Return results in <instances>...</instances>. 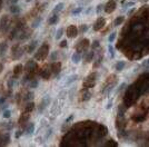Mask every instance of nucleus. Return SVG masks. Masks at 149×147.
Masks as SVG:
<instances>
[{"label":"nucleus","mask_w":149,"mask_h":147,"mask_svg":"<svg viewBox=\"0 0 149 147\" xmlns=\"http://www.w3.org/2000/svg\"><path fill=\"white\" fill-rule=\"evenodd\" d=\"M24 51H25V49L21 48L19 46V44L14 45L12 47V49H11V57H12V59H14V60L20 59L22 57V55H24Z\"/></svg>","instance_id":"obj_1"},{"label":"nucleus","mask_w":149,"mask_h":147,"mask_svg":"<svg viewBox=\"0 0 149 147\" xmlns=\"http://www.w3.org/2000/svg\"><path fill=\"white\" fill-rule=\"evenodd\" d=\"M48 49H49V47H48L47 45H42V46L39 48V50L37 51V54L35 55V58L38 59V60L44 59V58H46V56L48 55Z\"/></svg>","instance_id":"obj_2"},{"label":"nucleus","mask_w":149,"mask_h":147,"mask_svg":"<svg viewBox=\"0 0 149 147\" xmlns=\"http://www.w3.org/2000/svg\"><path fill=\"white\" fill-rule=\"evenodd\" d=\"M10 27V19H9V16H5L1 17V19H0V30L1 31H7V30L9 29Z\"/></svg>","instance_id":"obj_3"},{"label":"nucleus","mask_w":149,"mask_h":147,"mask_svg":"<svg viewBox=\"0 0 149 147\" xmlns=\"http://www.w3.org/2000/svg\"><path fill=\"white\" fill-rule=\"evenodd\" d=\"M37 68H38V66H37V62L35 61V60H29V61L26 64V66H25V69H26L27 73L35 74V71L37 70Z\"/></svg>","instance_id":"obj_4"},{"label":"nucleus","mask_w":149,"mask_h":147,"mask_svg":"<svg viewBox=\"0 0 149 147\" xmlns=\"http://www.w3.org/2000/svg\"><path fill=\"white\" fill-rule=\"evenodd\" d=\"M30 36H31V30L25 28V29H22L20 31L19 36H18V39H19V40H26V39H28Z\"/></svg>","instance_id":"obj_5"},{"label":"nucleus","mask_w":149,"mask_h":147,"mask_svg":"<svg viewBox=\"0 0 149 147\" xmlns=\"http://www.w3.org/2000/svg\"><path fill=\"white\" fill-rule=\"evenodd\" d=\"M22 69H24V66L21 65V64H18V65H16L13 67V70H12V74H13V78L16 79V78H18L21 75V73H22Z\"/></svg>","instance_id":"obj_6"},{"label":"nucleus","mask_w":149,"mask_h":147,"mask_svg":"<svg viewBox=\"0 0 149 147\" xmlns=\"http://www.w3.org/2000/svg\"><path fill=\"white\" fill-rule=\"evenodd\" d=\"M20 31H21V30H20L19 28H17L16 26H14L13 29L11 30L10 33H9V39H10V40H12V39H14V38H18V36H19Z\"/></svg>","instance_id":"obj_7"},{"label":"nucleus","mask_w":149,"mask_h":147,"mask_svg":"<svg viewBox=\"0 0 149 147\" xmlns=\"http://www.w3.org/2000/svg\"><path fill=\"white\" fill-rule=\"evenodd\" d=\"M10 143V135L8 133L1 134V145L0 146H7Z\"/></svg>","instance_id":"obj_8"},{"label":"nucleus","mask_w":149,"mask_h":147,"mask_svg":"<svg viewBox=\"0 0 149 147\" xmlns=\"http://www.w3.org/2000/svg\"><path fill=\"white\" fill-rule=\"evenodd\" d=\"M25 131H26V134H28V135L33 134V133H35V124H33V123L28 124L27 127L25 128Z\"/></svg>","instance_id":"obj_9"},{"label":"nucleus","mask_w":149,"mask_h":147,"mask_svg":"<svg viewBox=\"0 0 149 147\" xmlns=\"http://www.w3.org/2000/svg\"><path fill=\"white\" fill-rule=\"evenodd\" d=\"M37 44H38V41H37V40H32L31 41L30 45L27 47V52H28V54H31V52L35 51V49L37 47Z\"/></svg>","instance_id":"obj_10"},{"label":"nucleus","mask_w":149,"mask_h":147,"mask_svg":"<svg viewBox=\"0 0 149 147\" xmlns=\"http://www.w3.org/2000/svg\"><path fill=\"white\" fill-rule=\"evenodd\" d=\"M67 33H68L69 37H76L77 36V28L74 26H70V27L67 29Z\"/></svg>","instance_id":"obj_11"},{"label":"nucleus","mask_w":149,"mask_h":147,"mask_svg":"<svg viewBox=\"0 0 149 147\" xmlns=\"http://www.w3.org/2000/svg\"><path fill=\"white\" fill-rule=\"evenodd\" d=\"M64 7H65V3H64V2L58 3V5L56 6L55 8H54V10H53V15H58L62 9H64Z\"/></svg>","instance_id":"obj_12"},{"label":"nucleus","mask_w":149,"mask_h":147,"mask_svg":"<svg viewBox=\"0 0 149 147\" xmlns=\"http://www.w3.org/2000/svg\"><path fill=\"white\" fill-rule=\"evenodd\" d=\"M28 119H29V113L25 111L24 114H22V115L20 116V118H19V124L21 125V124L27 123V122H28Z\"/></svg>","instance_id":"obj_13"},{"label":"nucleus","mask_w":149,"mask_h":147,"mask_svg":"<svg viewBox=\"0 0 149 147\" xmlns=\"http://www.w3.org/2000/svg\"><path fill=\"white\" fill-rule=\"evenodd\" d=\"M71 60H72L73 64H79L81 61V55L78 51L74 52V54L72 55V57H71Z\"/></svg>","instance_id":"obj_14"},{"label":"nucleus","mask_w":149,"mask_h":147,"mask_svg":"<svg viewBox=\"0 0 149 147\" xmlns=\"http://www.w3.org/2000/svg\"><path fill=\"white\" fill-rule=\"evenodd\" d=\"M126 66V62L124 61V60H120V61H118L116 64V66H115V69H116L117 71H122Z\"/></svg>","instance_id":"obj_15"},{"label":"nucleus","mask_w":149,"mask_h":147,"mask_svg":"<svg viewBox=\"0 0 149 147\" xmlns=\"http://www.w3.org/2000/svg\"><path fill=\"white\" fill-rule=\"evenodd\" d=\"M103 25H105V20H103L102 18H99V19L96 21V24H95V27H94V29H95V30H99L100 28L102 27Z\"/></svg>","instance_id":"obj_16"},{"label":"nucleus","mask_w":149,"mask_h":147,"mask_svg":"<svg viewBox=\"0 0 149 147\" xmlns=\"http://www.w3.org/2000/svg\"><path fill=\"white\" fill-rule=\"evenodd\" d=\"M124 21H125V17H124V16H119V17H117L116 19H115L114 26H115V27H118V26H120Z\"/></svg>","instance_id":"obj_17"},{"label":"nucleus","mask_w":149,"mask_h":147,"mask_svg":"<svg viewBox=\"0 0 149 147\" xmlns=\"http://www.w3.org/2000/svg\"><path fill=\"white\" fill-rule=\"evenodd\" d=\"M33 108H35V104H33V101H28L27 105H26V107H25V111L30 113V111L33 110Z\"/></svg>","instance_id":"obj_18"},{"label":"nucleus","mask_w":149,"mask_h":147,"mask_svg":"<svg viewBox=\"0 0 149 147\" xmlns=\"http://www.w3.org/2000/svg\"><path fill=\"white\" fill-rule=\"evenodd\" d=\"M108 52H109V56L111 59H114L115 57H116V54H115V48L111 44L108 45Z\"/></svg>","instance_id":"obj_19"},{"label":"nucleus","mask_w":149,"mask_h":147,"mask_svg":"<svg viewBox=\"0 0 149 147\" xmlns=\"http://www.w3.org/2000/svg\"><path fill=\"white\" fill-rule=\"evenodd\" d=\"M49 100H50V99H49L48 97H46V98H44V99L42 100L41 105H40V108H39V111H40V113H41V111L43 110V109L48 106V104H49Z\"/></svg>","instance_id":"obj_20"},{"label":"nucleus","mask_w":149,"mask_h":147,"mask_svg":"<svg viewBox=\"0 0 149 147\" xmlns=\"http://www.w3.org/2000/svg\"><path fill=\"white\" fill-rule=\"evenodd\" d=\"M59 20V17H58V15H54L53 17H50L49 19H48V24L49 25H55V24H57Z\"/></svg>","instance_id":"obj_21"},{"label":"nucleus","mask_w":149,"mask_h":147,"mask_svg":"<svg viewBox=\"0 0 149 147\" xmlns=\"http://www.w3.org/2000/svg\"><path fill=\"white\" fill-rule=\"evenodd\" d=\"M10 12L11 13H19L20 12V7L17 6L16 3H14V5H11L10 6Z\"/></svg>","instance_id":"obj_22"},{"label":"nucleus","mask_w":149,"mask_h":147,"mask_svg":"<svg viewBox=\"0 0 149 147\" xmlns=\"http://www.w3.org/2000/svg\"><path fill=\"white\" fill-rule=\"evenodd\" d=\"M60 67L61 65L59 62H56V64H53V66H51V68H53V71L55 74H58L59 71H60Z\"/></svg>","instance_id":"obj_23"},{"label":"nucleus","mask_w":149,"mask_h":147,"mask_svg":"<svg viewBox=\"0 0 149 147\" xmlns=\"http://www.w3.org/2000/svg\"><path fill=\"white\" fill-rule=\"evenodd\" d=\"M62 36H64V28H59V29L57 30V32H56L55 38L57 39V40H59V39H60Z\"/></svg>","instance_id":"obj_24"},{"label":"nucleus","mask_w":149,"mask_h":147,"mask_svg":"<svg viewBox=\"0 0 149 147\" xmlns=\"http://www.w3.org/2000/svg\"><path fill=\"white\" fill-rule=\"evenodd\" d=\"M40 76H41L43 79H48L50 77V71L48 69H44V70H42L41 73H40Z\"/></svg>","instance_id":"obj_25"},{"label":"nucleus","mask_w":149,"mask_h":147,"mask_svg":"<svg viewBox=\"0 0 149 147\" xmlns=\"http://www.w3.org/2000/svg\"><path fill=\"white\" fill-rule=\"evenodd\" d=\"M78 78V76L77 75H71L69 78H68V80L66 81V86H68V85H70V84H72L73 81H76V79Z\"/></svg>","instance_id":"obj_26"},{"label":"nucleus","mask_w":149,"mask_h":147,"mask_svg":"<svg viewBox=\"0 0 149 147\" xmlns=\"http://www.w3.org/2000/svg\"><path fill=\"white\" fill-rule=\"evenodd\" d=\"M105 7H106V9H105L106 12L109 13V12H111V11L114 10V2H113V1H111V2H108Z\"/></svg>","instance_id":"obj_27"},{"label":"nucleus","mask_w":149,"mask_h":147,"mask_svg":"<svg viewBox=\"0 0 149 147\" xmlns=\"http://www.w3.org/2000/svg\"><path fill=\"white\" fill-rule=\"evenodd\" d=\"M7 48H8V45H7L6 43H1V44H0V55L5 54V52L7 51Z\"/></svg>","instance_id":"obj_28"},{"label":"nucleus","mask_w":149,"mask_h":147,"mask_svg":"<svg viewBox=\"0 0 149 147\" xmlns=\"http://www.w3.org/2000/svg\"><path fill=\"white\" fill-rule=\"evenodd\" d=\"M116 37H117V32L116 31H114V32H111L109 37H108V41H109V44H113L115 39H116Z\"/></svg>","instance_id":"obj_29"},{"label":"nucleus","mask_w":149,"mask_h":147,"mask_svg":"<svg viewBox=\"0 0 149 147\" xmlns=\"http://www.w3.org/2000/svg\"><path fill=\"white\" fill-rule=\"evenodd\" d=\"M37 86H38V80H37V79H31V80L29 81V87L30 88H36Z\"/></svg>","instance_id":"obj_30"},{"label":"nucleus","mask_w":149,"mask_h":147,"mask_svg":"<svg viewBox=\"0 0 149 147\" xmlns=\"http://www.w3.org/2000/svg\"><path fill=\"white\" fill-rule=\"evenodd\" d=\"M33 93L32 92H29V93H27V95H26V97H25V100H27V101H31L32 99H33Z\"/></svg>","instance_id":"obj_31"},{"label":"nucleus","mask_w":149,"mask_h":147,"mask_svg":"<svg viewBox=\"0 0 149 147\" xmlns=\"http://www.w3.org/2000/svg\"><path fill=\"white\" fill-rule=\"evenodd\" d=\"M40 22H41V18H39V17H38V18H37V19H36L35 21L32 22V25H31V26H32V28H37V27H38V26H39Z\"/></svg>","instance_id":"obj_32"},{"label":"nucleus","mask_w":149,"mask_h":147,"mask_svg":"<svg viewBox=\"0 0 149 147\" xmlns=\"http://www.w3.org/2000/svg\"><path fill=\"white\" fill-rule=\"evenodd\" d=\"M135 5H136V3L133 2V1H128V2H126L125 5H124V9H129L130 7H133Z\"/></svg>","instance_id":"obj_33"},{"label":"nucleus","mask_w":149,"mask_h":147,"mask_svg":"<svg viewBox=\"0 0 149 147\" xmlns=\"http://www.w3.org/2000/svg\"><path fill=\"white\" fill-rule=\"evenodd\" d=\"M13 84H14V78H13V77H11V78L9 79V80H8V89H9V90L12 89Z\"/></svg>","instance_id":"obj_34"},{"label":"nucleus","mask_w":149,"mask_h":147,"mask_svg":"<svg viewBox=\"0 0 149 147\" xmlns=\"http://www.w3.org/2000/svg\"><path fill=\"white\" fill-rule=\"evenodd\" d=\"M10 115H11V111L9 110V109H5V110H3V113H2L3 118H9Z\"/></svg>","instance_id":"obj_35"},{"label":"nucleus","mask_w":149,"mask_h":147,"mask_svg":"<svg viewBox=\"0 0 149 147\" xmlns=\"http://www.w3.org/2000/svg\"><path fill=\"white\" fill-rule=\"evenodd\" d=\"M105 8V5H102V3H100V5L97 6V10H96V12L97 15H100V12H101V10Z\"/></svg>","instance_id":"obj_36"},{"label":"nucleus","mask_w":149,"mask_h":147,"mask_svg":"<svg viewBox=\"0 0 149 147\" xmlns=\"http://www.w3.org/2000/svg\"><path fill=\"white\" fill-rule=\"evenodd\" d=\"M83 10H84L83 7H78V8H76V9H73V10H72V15H79Z\"/></svg>","instance_id":"obj_37"},{"label":"nucleus","mask_w":149,"mask_h":147,"mask_svg":"<svg viewBox=\"0 0 149 147\" xmlns=\"http://www.w3.org/2000/svg\"><path fill=\"white\" fill-rule=\"evenodd\" d=\"M92 57H94V52L89 51L88 54H87V56H86V60H87V61H90V60L92 59Z\"/></svg>","instance_id":"obj_38"},{"label":"nucleus","mask_w":149,"mask_h":147,"mask_svg":"<svg viewBox=\"0 0 149 147\" xmlns=\"http://www.w3.org/2000/svg\"><path fill=\"white\" fill-rule=\"evenodd\" d=\"M87 30H88V26L87 25H83V26H81V28H80V31L81 32H86Z\"/></svg>","instance_id":"obj_39"},{"label":"nucleus","mask_w":149,"mask_h":147,"mask_svg":"<svg viewBox=\"0 0 149 147\" xmlns=\"http://www.w3.org/2000/svg\"><path fill=\"white\" fill-rule=\"evenodd\" d=\"M22 134H24V131H22V130H17V131H16V135H14V137H16V138H20V136H21Z\"/></svg>","instance_id":"obj_40"},{"label":"nucleus","mask_w":149,"mask_h":147,"mask_svg":"<svg viewBox=\"0 0 149 147\" xmlns=\"http://www.w3.org/2000/svg\"><path fill=\"white\" fill-rule=\"evenodd\" d=\"M60 47L64 48V47H67V40H62L60 43Z\"/></svg>","instance_id":"obj_41"},{"label":"nucleus","mask_w":149,"mask_h":147,"mask_svg":"<svg viewBox=\"0 0 149 147\" xmlns=\"http://www.w3.org/2000/svg\"><path fill=\"white\" fill-rule=\"evenodd\" d=\"M6 99H7V97H5V96L0 97V105H2L3 103H5V101H6Z\"/></svg>","instance_id":"obj_42"},{"label":"nucleus","mask_w":149,"mask_h":147,"mask_svg":"<svg viewBox=\"0 0 149 147\" xmlns=\"http://www.w3.org/2000/svg\"><path fill=\"white\" fill-rule=\"evenodd\" d=\"M92 48H97V47H99V43L98 41H94V43H92V46H91Z\"/></svg>","instance_id":"obj_43"},{"label":"nucleus","mask_w":149,"mask_h":147,"mask_svg":"<svg viewBox=\"0 0 149 147\" xmlns=\"http://www.w3.org/2000/svg\"><path fill=\"white\" fill-rule=\"evenodd\" d=\"M111 107H113V100H110L109 103L107 104V107H106V108H107V109H110Z\"/></svg>","instance_id":"obj_44"},{"label":"nucleus","mask_w":149,"mask_h":147,"mask_svg":"<svg viewBox=\"0 0 149 147\" xmlns=\"http://www.w3.org/2000/svg\"><path fill=\"white\" fill-rule=\"evenodd\" d=\"M51 57H53V59H54V60L56 59V57H58V54H57V51H54V54H53V56H51Z\"/></svg>","instance_id":"obj_45"},{"label":"nucleus","mask_w":149,"mask_h":147,"mask_svg":"<svg viewBox=\"0 0 149 147\" xmlns=\"http://www.w3.org/2000/svg\"><path fill=\"white\" fill-rule=\"evenodd\" d=\"M144 65H145V66H149V58H148V59H146V60H145Z\"/></svg>","instance_id":"obj_46"},{"label":"nucleus","mask_w":149,"mask_h":147,"mask_svg":"<svg viewBox=\"0 0 149 147\" xmlns=\"http://www.w3.org/2000/svg\"><path fill=\"white\" fill-rule=\"evenodd\" d=\"M9 1H10V3H11V5H14V3H17V1H18V0H9Z\"/></svg>","instance_id":"obj_47"},{"label":"nucleus","mask_w":149,"mask_h":147,"mask_svg":"<svg viewBox=\"0 0 149 147\" xmlns=\"http://www.w3.org/2000/svg\"><path fill=\"white\" fill-rule=\"evenodd\" d=\"M2 69H3V66H2V64H0V73L2 71Z\"/></svg>","instance_id":"obj_48"},{"label":"nucleus","mask_w":149,"mask_h":147,"mask_svg":"<svg viewBox=\"0 0 149 147\" xmlns=\"http://www.w3.org/2000/svg\"><path fill=\"white\" fill-rule=\"evenodd\" d=\"M2 2H3V0H0V7H1V5H2Z\"/></svg>","instance_id":"obj_49"},{"label":"nucleus","mask_w":149,"mask_h":147,"mask_svg":"<svg viewBox=\"0 0 149 147\" xmlns=\"http://www.w3.org/2000/svg\"><path fill=\"white\" fill-rule=\"evenodd\" d=\"M27 1H30V0H27Z\"/></svg>","instance_id":"obj_50"}]
</instances>
